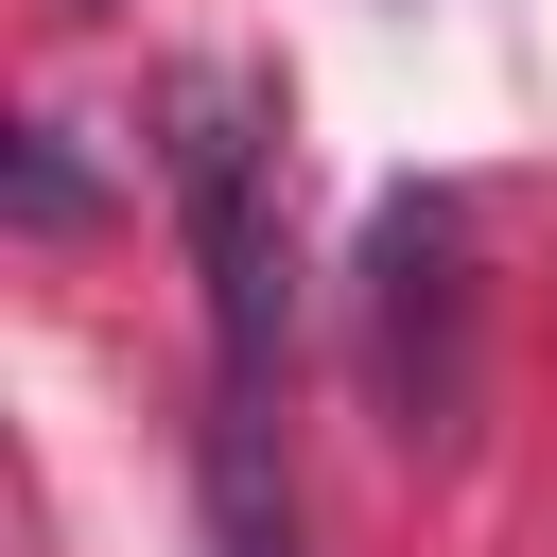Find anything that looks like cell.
Returning a JSON list of instances; mask_svg holds the SVG:
<instances>
[{"label": "cell", "instance_id": "cell-1", "mask_svg": "<svg viewBox=\"0 0 557 557\" xmlns=\"http://www.w3.org/2000/svg\"><path fill=\"white\" fill-rule=\"evenodd\" d=\"M157 174H174V226H191V278H209V348H226V418H261V366H278V104L261 70H174L157 87Z\"/></svg>", "mask_w": 557, "mask_h": 557}, {"label": "cell", "instance_id": "cell-2", "mask_svg": "<svg viewBox=\"0 0 557 557\" xmlns=\"http://www.w3.org/2000/svg\"><path fill=\"white\" fill-rule=\"evenodd\" d=\"M17 226H87V157H70L52 122L17 139Z\"/></svg>", "mask_w": 557, "mask_h": 557}]
</instances>
